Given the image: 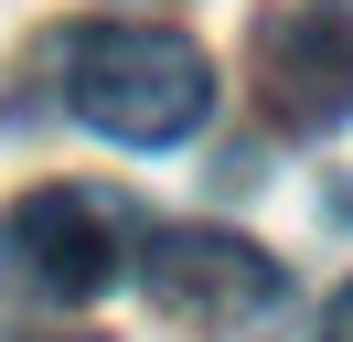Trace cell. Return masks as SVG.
Instances as JSON below:
<instances>
[{"mask_svg": "<svg viewBox=\"0 0 353 342\" xmlns=\"http://www.w3.org/2000/svg\"><path fill=\"white\" fill-rule=\"evenodd\" d=\"M257 97L300 139L353 118V0H268L257 11Z\"/></svg>", "mask_w": 353, "mask_h": 342, "instance_id": "277c9868", "label": "cell"}, {"mask_svg": "<svg viewBox=\"0 0 353 342\" xmlns=\"http://www.w3.org/2000/svg\"><path fill=\"white\" fill-rule=\"evenodd\" d=\"M139 289H150V310L182 321V332H257L289 299V278H279L268 246H246V235H225V225H172V235L139 246Z\"/></svg>", "mask_w": 353, "mask_h": 342, "instance_id": "3957f363", "label": "cell"}, {"mask_svg": "<svg viewBox=\"0 0 353 342\" xmlns=\"http://www.w3.org/2000/svg\"><path fill=\"white\" fill-rule=\"evenodd\" d=\"M129 256H139V214L118 192H97V182H32L0 214V278L22 299H54V310L118 289Z\"/></svg>", "mask_w": 353, "mask_h": 342, "instance_id": "7a4b0ae2", "label": "cell"}, {"mask_svg": "<svg viewBox=\"0 0 353 342\" xmlns=\"http://www.w3.org/2000/svg\"><path fill=\"white\" fill-rule=\"evenodd\" d=\"M321 342H353V278L332 289V310H321Z\"/></svg>", "mask_w": 353, "mask_h": 342, "instance_id": "5b68a950", "label": "cell"}, {"mask_svg": "<svg viewBox=\"0 0 353 342\" xmlns=\"http://www.w3.org/2000/svg\"><path fill=\"white\" fill-rule=\"evenodd\" d=\"M54 54H65V107L118 150H172L214 107V64L172 21H75Z\"/></svg>", "mask_w": 353, "mask_h": 342, "instance_id": "6da1fadb", "label": "cell"}]
</instances>
